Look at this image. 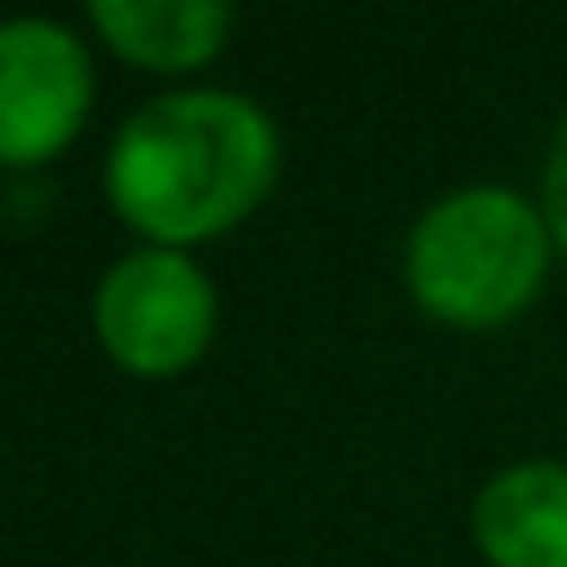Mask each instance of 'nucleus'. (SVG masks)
Returning a JSON list of instances; mask_svg holds the SVG:
<instances>
[{
	"instance_id": "7",
	"label": "nucleus",
	"mask_w": 567,
	"mask_h": 567,
	"mask_svg": "<svg viewBox=\"0 0 567 567\" xmlns=\"http://www.w3.org/2000/svg\"><path fill=\"white\" fill-rule=\"evenodd\" d=\"M543 220H549L555 245H561V257H567V123L555 128L549 159H543Z\"/></svg>"
},
{
	"instance_id": "5",
	"label": "nucleus",
	"mask_w": 567,
	"mask_h": 567,
	"mask_svg": "<svg viewBox=\"0 0 567 567\" xmlns=\"http://www.w3.org/2000/svg\"><path fill=\"white\" fill-rule=\"evenodd\" d=\"M476 543L494 567H567V464H518L482 488Z\"/></svg>"
},
{
	"instance_id": "2",
	"label": "nucleus",
	"mask_w": 567,
	"mask_h": 567,
	"mask_svg": "<svg viewBox=\"0 0 567 567\" xmlns=\"http://www.w3.org/2000/svg\"><path fill=\"white\" fill-rule=\"evenodd\" d=\"M549 220L513 189H457L421 214L409 238V293L457 330L506 323L537 299L549 275Z\"/></svg>"
},
{
	"instance_id": "3",
	"label": "nucleus",
	"mask_w": 567,
	"mask_h": 567,
	"mask_svg": "<svg viewBox=\"0 0 567 567\" xmlns=\"http://www.w3.org/2000/svg\"><path fill=\"white\" fill-rule=\"evenodd\" d=\"M99 342L128 372H184L214 342V287L184 250H128L99 281Z\"/></svg>"
},
{
	"instance_id": "6",
	"label": "nucleus",
	"mask_w": 567,
	"mask_h": 567,
	"mask_svg": "<svg viewBox=\"0 0 567 567\" xmlns=\"http://www.w3.org/2000/svg\"><path fill=\"white\" fill-rule=\"evenodd\" d=\"M92 25L123 62L153 68V74H189L220 55L233 7L220 0H92Z\"/></svg>"
},
{
	"instance_id": "4",
	"label": "nucleus",
	"mask_w": 567,
	"mask_h": 567,
	"mask_svg": "<svg viewBox=\"0 0 567 567\" xmlns=\"http://www.w3.org/2000/svg\"><path fill=\"white\" fill-rule=\"evenodd\" d=\"M92 111V62L55 19L0 25V165H43Z\"/></svg>"
},
{
	"instance_id": "1",
	"label": "nucleus",
	"mask_w": 567,
	"mask_h": 567,
	"mask_svg": "<svg viewBox=\"0 0 567 567\" xmlns=\"http://www.w3.org/2000/svg\"><path fill=\"white\" fill-rule=\"evenodd\" d=\"M275 123L238 92H172L116 128L111 208L159 250L238 226L275 184Z\"/></svg>"
}]
</instances>
